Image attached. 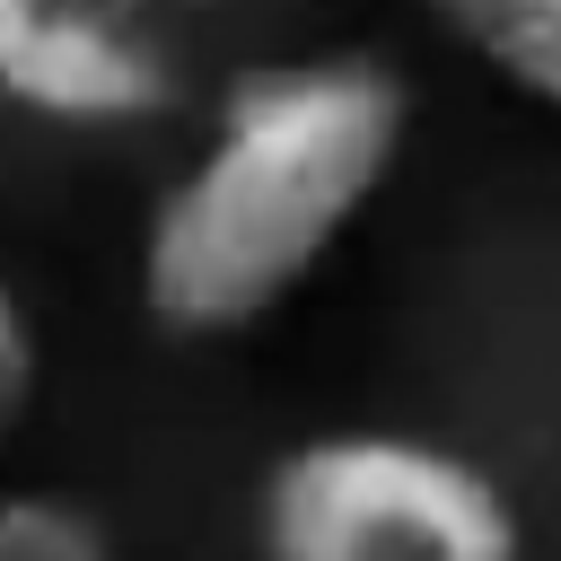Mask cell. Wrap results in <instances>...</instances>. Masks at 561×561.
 I'll return each instance as SVG.
<instances>
[{
	"mask_svg": "<svg viewBox=\"0 0 561 561\" xmlns=\"http://www.w3.org/2000/svg\"><path fill=\"white\" fill-rule=\"evenodd\" d=\"M219 0H0V105L44 131H140L184 105Z\"/></svg>",
	"mask_w": 561,
	"mask_h": 561,
	"instance_id": "cell-3",
	"label": "cell"
},
{
	"mask_svg": "<svg viewBox=\"0 0 561 561\" xmlns=\"http://www.w3.org/2000/svg\"><path fill=\"white\" fill-rule=\"evenodd\" d=\"M0 561H114V543L53 491H0Z\"/></svg>",
	"mask_w": 561,
	"mask_h": 561,
	"instance_id": "cell-5",
	"label": "cell"
},
{
	"mask_svg": "<svg viewBox=\"0 0 561 561\" xmlns=\"http://www.w3.org/2000/svg\"><path fill=\"white\" fill-rule=\"evenodd\" d=\"M35 386H44V351H35L26 298H18V289H9V272H0V447L26 430V412H35Z\"/></svg>",
	"mask_w": 561,
	"mask_h": 561,
	"instance_id": "cell-6",
	"label": "cell"
},
{
	"mask_svg": "<svg viewBox=\"0 0 561 561\" xmlns=\"http://www.w3.org/2000/svg\"><path fill=\"white\" fill-rule=\"evenodd\" d=\"M254 561H526V517L447 438L316 430L254 491Z\"/></svg>",
	"mask_w": 561,
	"mask_h": 561,
	"instance_id": "cell-2",
	"label": "cell"
},
{
	"mask_svg": "<svg viewBox=\"0 0 561 561\" xmlns=\"http://www.w3.org/2000/svg\"><path fill=\"white\" fill-rule=\"evenodd\" d=\"M412 140V88L377 53H289L219 88L210 131L140 219L131 289L175 342L272 324L377 210Z\"/></svg>",
	"mask_w": 561,
	"mask_h": 561,
	"instance_id": "cell-1",
	"label": "cell"
},
{
	"mask_svg": "<svg viewBox=\"0 0 561 561\" xmlns=\"http://www.w3.org/2000/svg\"><path fill=\"white\" fill-rule=\"evenodd\" d=\"M465 61L561 123V0H412Z\"/></svg>",
	"mask_w": 561,
	"mask_h": 561,
	"instance_id": "cell-4",
	"label": "cell"
}]
</instances>
